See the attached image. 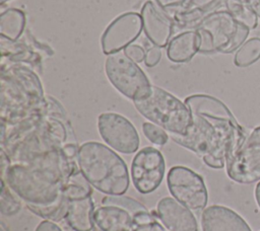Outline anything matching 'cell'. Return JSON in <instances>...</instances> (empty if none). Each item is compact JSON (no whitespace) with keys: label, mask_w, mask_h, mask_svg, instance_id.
Listing matches in <instances>:
<instances>
[{"label":"cell","mask_w":260,"mask_h":231,"mask_svg":"<svg viewBox=\"0 0 260 231\" xmlns=\"http://www.w3.org/2000/svg\"><path fill=\"white\" fill-rule=\"evenodd\" d=\"M192 114V124L186 135L171 134L179 145L189 149L211 168L225 166V158L246 138V132L229 107L207 94H194L184 101Z\"/></svg>","instance_id":"1"},{"label":"cell","mask_w":260,"mask_h":231,"mask_svg":"<svg viewBox=\"0 0 260 231\" xmlns=\"http://www.w3.org/2000/svg\"><path fill=\"white\" fill-rule=\"evenodd\" d=\"M77 169V158L67 157L58 148L25 163H11L2 180L25 205L47 206L58 200L67 178Z\"/></svg>","instance_id":"2"},{"label":"cell","mask_w":260,"mask_h":231,"mask_svg":"<svg viewBox=\"0 0 260 231\" xmlns=\"http://www.w3.org/2000/svg\"><path fill=\"white\" fill-rule=\"evenodd\" d=\"M77 164L87 181L108 196H123L129 187L125 161L106 145L89 141L78 148Z\"/></svg>","instance_id":"3"},{"label":"cell","mask_w":260,"mask_h":231,"mask_svg":"<svg viewBox=\"0 0 260 231\" xmlns=\"http://www.w3.org/2000/svg\"><path fill=\"white\" fill-rule=\"evenodd\" d=\"M195 29L200 37L199 53L205 55L238 51L251 30L226 9L210 14Z\"/></svg>","instance_id":"4"},{"label":"cell","mask_w":260,"mask_h":231,"mask_svg":"<svg viewBox=\"0 0 260 231\" xmlns=\"http://www.w3.org/2000/svg\"><path fill=\"white\" fill-rule=\"evenodd\" d=\"M133 103L142 117L171 134L184 136L191 127L192 114L187 104L162 88L152 86L147 98Z\"/></svg>","instance_id":"5"},{"label":"cell","mask_w":260,"mask_h":231,"mask_svg":"<svg viewBox=\"0 0 260 231\" xmlns=\"http://www.w3.org/2000/svg\"><path fill=\"white\" fill-rule=\"evenodd\" d=\"M105 71L111 84L127 98L143 100L151 94L152 85L147 76L124 52L109 55L105 61Z\"/></svg>","instance_id":"6"},{"label":"cell","mask_w":260,"mask_h":231,"mask_svg":"<svg viewBox=\"0 0 260 231\" xmlns=\"http://www.w3.org/2000/svg\"><path fill=\"white\" fill-rule=\"evenodd\" d=\"M228 176L243 184L260 180V126L255 128L225 158Z\"/></svg>","instance_id":"7"},{"label":"cell","mask_w":260,"mask_h":231,"mask_svg":"<svg viewBox=\"0 0 260 231\" xmlns=\"http://www.w3.org/2000/svg\"><path fill=\"white\" fill-rule=\"evenodd\" d=\"M167 184L173 198L188 209H205L208 201L207 188L204 179L197 172L186 166H174L168 172Z\"/></svg>","instance_id":"8"},{"label":"cell","mask_w":260,"mask_h":231,"mask_svg":"<svg viewBox=\"0 0 260 231\" xmlns=\"http://www.w3.org/2000/svg\"><path fill=\"white\" fill-rule=\"evenodd\" d=\"M166 171L162 154L154 147H144L133 157L131 179L134 187L142 195L154 191L161 183Z\"/></svg>","instance_id":"9"},{"label":"cell","mask_w":260,"mask_h":231,"mask_svg":"<svg viewBox=\"0 0 260 231\" xmlns=\"http://www.w3.org/2000/svg\"><path fill=\"white\" fill-rule=\"evenodd\" d=\"M98 129L102 139L114 150L123 154H132L138 150V132L124 115L116 112L101 113L98 118Z\"/></svg>","instance_id":"10"},{"label":"cell","mask_w":260,"mask_h":231,"mask_svg":"<svg viewBox=\"0 0 260 231\" xmlns=\"http://www.w3.org/2000/svg\"><path fill=\"white\" fill-rule=\"evenodd\" d=\"M143 30L141 15L137 12H125L116 17L101 36L102 51L109 56L130 46Z\"/></svg>","instance_id":"11"},{"label":"cell","mask_w":260,"mask_h":231,"mask_svg":"<svg viewBox=\"0 0 260 231\" xmlns=\"http://www.w3.org/2000/svg\"><path fill=\"white\" fill-rule=\"evenodd\" d=\"M140 15L143 30L148 41L156 47L166 48L176 25L173 16L151 0H147L143 4Z\"/></svg>","instance_id":"12"},{"label":"cell","mask_w":260,"mask_h":231,"mask_svg":"<svg viewBox=\"0 0 260 231\" xmlns=\"http://www.w3.org/2000/svg\"><path fill=\"white\" fill-rule=\"evenodd\" d=\"M156 215L169 231H199L194 214L174 198L166 197L159 200Z\"/></svg>","instance_id":"13"},{"label":"cell","mask_w":260,"mask_h":231,"mask_svg":"<svg viewBox=\"0 0 260 231\" xmlns=\"http://www.w3.org/2000/svg\"><path fill=\"white\" fill-rule=\"evenodd\" d=\"M202 231H252L248 223L234 210L212 205L201 214Z\"/></svg>","instance_id":"14"},{"label":"cell","mask_w":260,"mask_h":231,"mask_svg":"<svg viewBox=\"0 0 260 231\" xmlns=\"http://www.w3.org/2000/svg\"><path fill=\"white\" fill-rule=\"evenodd\" d=\"M222 9H226L225 0H191L173 18L176 26L195 29L207 16Z\"/></svg>","instance_id":"15"},{"label":"cell","mask_w":260,"mask_h":231,"mask_svg":"<svg viewBox=\"0 0 260 231\" xmlns=\"http://www.w3.org/2000/svg\"><path fill=\"white\" fill-rule=\"evenodd\" d=\"M66 223L74 231H92L94 227V204L91 195H80L68 199Z\"/></svg>","instance_id":"16"},{"label":"cell","mask_w":260,"mask_h":231,"mask_svg":"<svg viewBox=\"0 0 260 231\" xmlns=\"http://www.w3.org/2000/svg\"><path fill=\"white\" fill-rule=\"evenodd\" d=\"M93 221L101 231H131L133 214L120 206L103 205L94 210Z\"/></svg>","instance_id":"17"},{"label":"cell","mask_w":260,"mask_h":231,"mask_svg":"<svg viewBox=\"0 0 260 231\" xmlns=\"http://www.w3.org/2000/svg\"><path fill=\"white\" fill-rule=\"evenodd\" d=\"M200 37L196 29L183 31L174 36L167 49L168 59L174 63H187L199 53Z\"/></svg>","instance_id":"18"},{"label":"cell","mask_w":260,"mask_h":231,"mask_svg":"<svg viewBox=\"0 0 260 231\" xmlns=\"http://www.w3.org/2000/svg\"><path fill=\"white\" fill-rule=\"evenodd\" d=\"M25 27V14L17 8H8L0 15L1 37L16 42Z\"/></svg>","instance_id":"19"},{"label":"cell","mask_w":260,"mask_h":231,"mask_svg":"<svg viewBox=\"0 0 260 231\" xmlns=\"http://www.w3.org/2000/svg\"><path fill=\"white\" fill-rule=\"evenodd\" d=\"M26 207L30 212H32L37 216H40L46 220H50L53 222H59L66 218L69 207V201L62 191L61 196L53 204L47 206L26 205Z\"/></svg>","instance_id":"20"},{"label":"cell","mask_w":260,"mask_h":231,"mask_svg":"<svg viewBox=\"0 0 260 231\" xmlns=\"http://www.w3.org/2000/svg\"><path fill=\"white\" fill-rule=\"evenodd\" d=\"M260 59V37L247 40L236 52L234 64L237 67H248Z\"/></svg>","instance_id":"21"},{"label":"cell","mask_w":260,"mask_h":231,"mask_svg":"<svg viewBox=\"0 0 260 231\" xmlns=\"http://www.w3.org/2000/svg\"><path fill=\"white\" fill-rule=\"evenodd\" d=\"M226 10L239 21L246 24L250 29L258 25V16L245 4L243 0H225Z\"/></svg>","instance_id":"22"},{"label":"cell","mask_w":260,"mask_h":231,"mask_svg":"<svg viewBox=\"0 0 260 231\" xmlns=\"http://www.w3.org/2000/svg\"><path fill=\"white\" fill-rule=\"evenodd\" d=\"M1 213L5 216H12L19 212L21 209V203L10 191L9 186L4 180L1 181V198H0Z\"/></svg>","instance_id":"23"},{"label":"cell","mask_w":260,"mask_h":231,"mask_svg":"<svg viewBox=\"0 0 260 231\" xmlns=\"http://www.w3.org/2000/svg\"><path fill=\"white\" fill-rule=\"evenodd\" d=\"M102 205H115L123 207L127 210H129L132 214L145 210L146 208L139 203L138 201L129 198V197H123V196H107L103 198Z\"/></svg>","instance_id":"24"},{"label":"cell","mask_w":260,"mask_h":231,"mask_svg":"<svg viewBox=\"0 0 260 231\" xmlns=\"http://www.w3.org/2000/svg\"><path fill=\"white\" fill-rule=\"evenodd\" d=\"M142 132L144 136L154 145L164 146L169 140V135L166 133V131L152 123H143Z\"/></svg>","instance_id":"25"},{"label":"cell","mask_w":260,"mask_h":231,"mask_svg":"<svg viewBox=\"0 0 260 231\" xmlns=\"http://www.w3.org/2000/svg\"><path fill=\"white\" fill-rule=\"evenodd\" d=\"M156 3L161 9L174 16L177 12L184 9L191 0H151Z\"/></svg>","instance_id":"26"},{"label":"cell","mask_w":260,"mask_h":231,"mask_svg":"<svg viewBox=\"0 0 260 231\" xmlns=\"http://www.w3.org/2000/svg\"><path fill=\"white\" fill-rule=\"evenodd\" d=\"M123 52L128 58H130L135 63H140V62L144 61L145 55H146L145 50L141 46L132 45V44L130 46H128L126 49H124Z\"/></svg>","instance_id":"27"},{"label":"cell","mask_w":260,"mask_h":231,"mask_svg":"<svg viewBox=\"0 0 260 231\" xmlns=\"http://www.w3.org/2000/svg\"><path fill=\"white\" fill-rule=\"evenodd\" d=\"M161 59V50L159 47L153 46L146 51L144 63L147 67H154Z\"/></svg>","instance_id":"28"},{"label":"cell","mask_w":260,"mask_h":231,"mask_svg":"<svg viewBox=\"0 0 260 231\" xmlns=\"http://www.w3.org/2000/svg\"><path fill=\"white\" fill-rule=\"evenodd\" d=\"M35 231H62V229L53 221L45 220V221H42L37 226Z\"/></svg>","instance_id":"29"},{"label":"cell","mask_w":260,"mask_h":231,"mask_svg":"<svg viewBox=\"0 0 260 231\" xmlns=\"http://www.w3.org/2000/svg\"><path fill=\"white\" fill-rule=\"evenodd\" d=\"M245 4L260 18V0H243Z\"/></svg>","instance_id":"30"},{"label":"cell","mask_w":260,"mask_h":231,"mask_svg":"<svg viewBox=\"0 0 260 231\" xmlns=\"http://www.w3.org/2000/svg\"><path fill=\"white\" fill-rule=\"evenodd\" d=\"M255 199L258 204V207L260 208V181L257 183V185L255 187Z\"/></svg>","instance_id":"31"},{"label":"cell","mask_w":260,"mask_h":231,"mask_svg":"<svg viewBox=\"0 0 260 231\" xmlns=\"http://www.w3.org/2000/svg\"><path fill=\"white\" fill-rule=\"evenodd\" d=\"M153 231H169L165 226H162L160 223L156 225V227L153 229Z\"/></svg>","instance_id":"32"},{"label":"cell","mask_w":260,"mask_h":231,"mask_svg":"<svg viewBox=\"0 0 260 231\" xmlns=\"http://www.w3.org/2000/svg\"><path fill=\"white\" fill-rule=\"evenodd\" d=\"M7 1H9V0H0V3H1V5H3L5 2H7Z\"/></svg>","instance_id":"33"}]
</instances>
